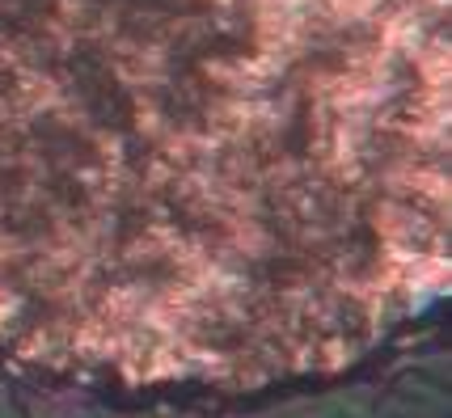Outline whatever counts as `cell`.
Listing matches in <instances>:
<instances>
[{"label":"cell","mask_w":452,"mask_h":418,"mask_svg":"<svg viewBox=\"0 0 452 418\" xmlns=\"http://www.w3.org/2000/svg\"><path fill=\"white\" fill-rule=\"evenodd\" d=\"M444 287L448 0H0L5 359L258 393Z\"/></svg>","instance_id":"cell-1"}]
</instances>
